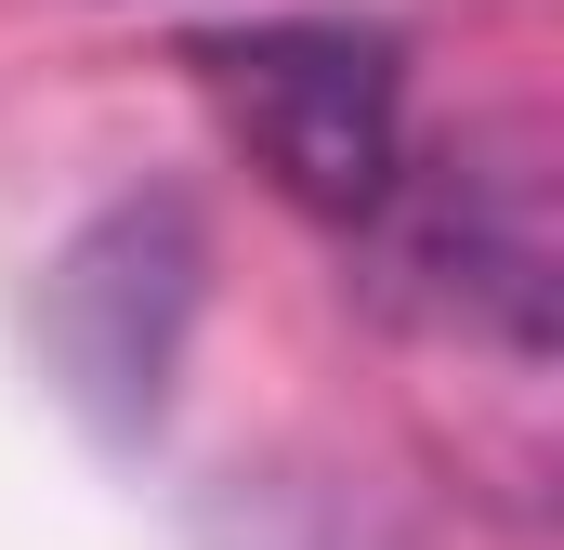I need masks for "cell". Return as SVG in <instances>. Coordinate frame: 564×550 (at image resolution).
Returning a JSON list of instances; mask_svg holds the SVG:
<instances>
[{"label": "cell", "mask_w": 564, "mask_h": 550, "mask_svg": "<svg viewBox=\"0 0 564 550\" xmlns=\"http://www.w3.org/2000/svg\"><path fill=\"white\" fill-rule=\"evenodd\" d=\"M355 237H368V301L394 328L446 341L459 367H512L525 394L552 381L564 210H552V144L525 132V119L408 157Z\"/></svg>", "instance_id": "1"}, {"label": "cell", "mask_w": 564, "mask_h": 550, "mask_svg": "<svg viewBox=\"0 0 564 550\" xmlns=\"http://www.w3.org/2000/svg\"><path fill=\"white\" fill-rule=\"evenodd\" d=\"M184 66L276 170V197L328 223H368L381 184L408 170V66L381 26H237V40H197Z\"/></svg>", "instance_id": "2"}, {"label": "cell", "mask_w": 564, "mask_h": 550, "mask_svg": "<svg viewBox=\"0 0 564 550\" xmlns=\"http://www.w3.org/2000/svg\"><path fill=\"white\" fill-rule=\"evenodd\" d=\"M197 288H210V237H197L184 197H119V210H93L53 250V275H40V354H53L66 407L106 446H132L144 419L171 407Z\"/></svg>", "instance_id": "3"}, {"label": "cell", "mask_w": 564, "mask_h": 550, "mask_svg": "<svg viewBox=\"0 0 564 550\" xmlns=\"http://www.w3.org/2000/svg\"><path fill=\"white\" fill-rule=\"evenodd\" d=\"M263 550H381V538H368V525H341V512H315L302 538H263Z\"/></svg>", "instance_id": "4"}]
</instances>
